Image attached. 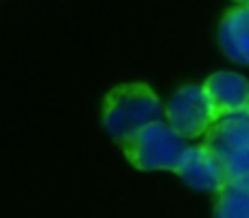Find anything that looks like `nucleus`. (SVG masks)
<instances>
[{"instance_id": "nucleus-1", "label": "nucleus", "mask_w": 249, "mask_h": 218, "mask_svg": "<svg viewBox=\"0 0 249 218\" xmlns=\"http://www.w3.org/2000/svg\"><path fill=\"white\" fill-rule=\"evenodd\" d=\"M164 105L146 83H124L109 90L103 101L101 122L112 140L123 142L153 122H162Z\"/></svg>"}, {"instance_id": "nucleus-2", "label": "nucleus", "mask_w": 249, "mask_h": 218, "mask_svg": "<svg viewBox=\"0 0 249 218\" xmlns=\"http://www.w3.org/2000/svg\"><path fill=\"white\" fill-rule=\"evenodd\" d=\"M186 140H181L166 122H153L123 142L124 157L138 170H171L179 166L186 153Z\"/></svg>"}, {"instance_id": "nucleus-3", "label": "nucleus", "mask_w": 249, "mask_h": 218, "mask_svg": "<svg viewBox=\"0 0 249 218\" xmlns=\"http://www.w3.org/2000/svg\"><path fill=\"white\" fill-rule=\"evenodd\" d=\"M203 146L223 164L228 179L249 175V107L221 116L206 131Z\"/></svg>"}, {"instance_id": "nucleus-4", "label": "nucleus", "mask_w": 249, "mask_h": 218, "mask_svg": "<svg viewBox=\"0 0 249 218\" xmlns=\"http://www.w3.org/2000/svg\"><path fill=\"white\" fill-rule=\"evenodd\" d=\"M164 118L181 140H190L206 135V131L219 120V116L208 101L203 85H184L168 99Z\"/></svg>"}, {"instance_id": "nucleus-5", "label": "nucleus", "mask_w": 249, "mask_h": 218, "mask_svg": "<svg viewBox=\"0 0 249 218\" xmlns=\"http://www.w3.org/2000/svg\"><path fill=\"white\" fill-rule=\"evenodd\" d=\"M177 175L188 188L199 190V192H221L225 184H228V172H225L223 164L214 157V153L206 149V146H188L186 153L181 155L179 166H177Z\"/></svg>"}, {"instance_id": "nucleus-6", "label": "nucleus", "mask_w": 249, "mask_h": 218, "mask_svg": "<svg viewBox=\"0 0 249 218\" xmlns=\"http://www.w3.org/2000/svg\"><path fill=\"white\" fill-rule=\"evenodd\" d=\"M203 92L219 118L245 109L249 103V81L238 72H214L206 79Z\"/></svg>"}, {"instance_id": "nucleus-7", "label": "nucleus", "mask_w": 249, "mask_h": 218, "mask_svg": "<svg viewBox=\"0 0 249 218\" xmlns=\"http://www.w3.org/2000/svg\"><path fill=\"white\" fill-rule=\"evenodd\" d=\"M219 46L225 57L249 66V7H234L219 24Z\"/></svg>"}, {"instance_id": "nucleus-8", "label": "nucleus", "mask_w": 249, "mask_h": 218, "mask_svg": "<svg viewBox=\"0 0 249 218\" xmlns=\"http://www.w3.org/2000/svg\"><path fill=\"white\" fill-rule=\"evenodd\" d=\"M214 218H249V175L228 179L216 194Z\"/></svg>"}, {"instance_id": "nucleus-9", "label": "nucleus", "mask_w": 249, "mask_h": 218, "mask_svg": "<svg viewBox=\"0 0 249 218\" xmlns=\"http://www.w3.org/2000/svg\"><path fill=\"white\" fill-rule=\"evenodd\" d=\"M238 4H241V7H249V0H236Z\"/></svg>"}, {"instance_id": "nucleus-10", "label": "nucleus", "mask_w": 249, "mask_h": 218, "mask_svg": "<svg viewBox=\"0 0 249 218\" xmlns=\"http://www.w3.org/2000/svg\"><path fill=\"white\" fill-rule=\"evenodd\" d=\"M247 107H249V103H247Z\"/></svg>"}]
</instances>
